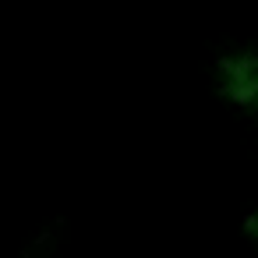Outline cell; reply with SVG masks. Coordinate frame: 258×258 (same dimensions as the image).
<instances>
[{"mask_svg": "<svg viewBox=\"0 0 258 258\" xmlns=\"http://www.w3.org/2000/svg\"><path fill=\"white\" fill-rule=\"evenodd\" d=\"M223 92L233 103H254L258 99V53H240L223 60Z\"/></svg>", "mask_w": 258, "mask_h": 258, "instance_id": "6da1fadb", "label": "cell"}]
</instances>
